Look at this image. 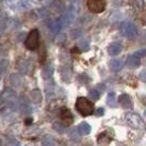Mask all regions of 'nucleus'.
Returning <instances> with one entry per match:
<instances>
[{
    "label": "nucleus",
    "instance_id": "obj_18",
    "mask_svg": "<svg viewBox=\"0 0 146 146\" xmlns=\"http://www.w3.org/2000/svg\"><path fill=\"white\" fill-rule=\"evenodd\" d=\"M53 72H54L53 65L52 64H47V65L44 66L43 72H42V76H43L44 78H50L52 75H53Z\"/></svg>",
    "mask_w": 146,
    "mask_h": 146
},
{
    "label": "nucleus",
    "instance_id": "obj_30",
    "mask_svg": "<svg viewBox=\"0 0 146 146\" xmlns=\"http://www.w3.org/2000/svg\"><path fill=\"white\" fill-rule=\"evenodd\" d=\"M139 78L142 81L146 82V69H143V70H142V72L139 74Z\"/></svg>",
    "mask_w": 146,
    "mask_h": 146
},
{
    "label": "nucleus",
    "instance_id": "obj_23",
    "mask_svg": "<svg viewBox=\"0 0 146 146\" xmlns=\"http://www.w3.org/2000/svg\"><path fill=\"white\" fill-rule=\"evenodd\" d=\"M107 103L109 104L110 107H115V103H117V100H115V94L114 92H110L108 97H107Z\"/></svg>",
    "mask_w": 146,
    "mask_h": 146
},
{
    "label": "nucleus",
    "instance_id": "obj_16",
    "mask_svg": "<svg viewBox=\"0 0 146 146\" xmlns=\"http://www.w3.org/2000/svg\"><path fill=\"white\" fill-rule=\"evenodd\" d=\"M10 84L13 86V87H21L22 86V78L20 75H17V74H12L11 76H10Z\"/></svg>",
    "mask_w": 146,
    "mask_h": 146
},
{
    "label": "nucleus",
    "instance_id": "obj_29",
    "mask_svg": "<svg viewBox=\"0 0 146 146\" xmlns=\"http://www.w3.org/2000/svg\"><path fill=\"white\" fill-rule=\"evenodd\" d=\"M135 57H137V58H142V57H145L146 56V50L145 48H143V50H139V51H136L134 54H133Z\"/></svg>",
    "mask_w": 146,
    "mask_h": 146
},
{
    "label": "nucleus",
    "instance_id": "obj_10",
    "mask_svg": "<svg viewBox=\"0 0 146 146\" xmlns=\"http://www.w3.org/2000/svg\"><path fill=\"white\" fill-rule=\"evenodd\" d=\"M122 44L119 43V42H114L112 43L111 45H109L108 47V53H109L111 56H117L119 55L121 52H122Z\"/></svg>",
    "mask_w": 146,
    "mask_h": 146
},
{
    "label": "nucleus",
    "instance_id": "obj_33",
    "mask_svg": "<svg viewBox=\"0 0 146 146\" xmlns=\"http://www.w3.org/2000/svg\"><path fill=\"white\" fill-rule=\"evenodd\" d=\"M142 41L146 44V30L143 32V34H142Z\"/></svg>",
    "mask_w": 146,
    "mask_h": 146
},
{
    "label": "nucleus",
    "instance_id": "obj_27",
    "mask_svg": "<svg viewBox=\"0 0 146 146\" xmlns=\"http://www.w3.org/2000/svg\"><path fill=\"white\" fill-rule=\"evenodd\" d=\"M89 97H90V99H92V100H99V98H100V92L97 90V89H91L90 91H89Z\"/></svg>",
    "mask_w": 146,
    "mask_h": 146
},
{
    "label": "nucleus",
    "instance_id": "obj_6",
    "mask_svg": "<svg viewBox=\"0 0 146 146\" xmlns=\"http://www.w3.org/2000/svg\"><path fill=\"white\" fill-rule=\"evenodd\" d=\"M60 121H62V124L68 126L74 122V117L70 112V110L67 109V108H63L60 110Z\"/></svg>",
    "mask_w": 146,
    "mask_h": 146
},
{
    "label": "nucleus",
    "instance_id": "obj_19",
    "mask_svg": "<svg viewBox=\"0 0 146 146\" xmlns=\"http://www.w3.org/2000/svg\"><path fill=\"white\" fill-rule=\"evenodd\" d=\"M82 35H84V30L80 28H77V29H74L70 31V37L73 40H78Z\"/></svg>",
    "mask_w": 146,
    "mask_h": 146
},
{
    "label": "nucleus",
    "instance_id": "obj_25",
    "mask_svg": "<svg viewBox=\"0 0 146 146\" xmlns=\"http://www.w3.org/2000/svg\"><path fill=\"white\" fill-rule=\"evenodd\" d=\"M53 129L57 132V133H60V134L65 133V125H63L60 122H55L53 124Z\"/></svg>",
    "mask_w": 146,
    "mask_h": 146
},
{
    "label": "nucleus",
    "instance_id": "obj_26",
    "mask_svg": "<svg viewBox=\"0 0 146 146\" xmlns=\"http://www.w3.org/2000/svg\"><path fill=\"white\" fill-rule=\"evenodd\" d=\"M8 66H9V60H7V59H1L0 60V75H2L7 70Z\"/></svg>",
    "mask_w": 146,
    "mask_h": 146
},
{
    "label": "nucleus",
    "instance_id": "obj_28",
    "mask_svg": "<svg viewBox=\"0 0 146 146\" xmlns=\"http://www.w3.org/2000/svg\"><path fill=\"white\" fill-rule=\"evenodd\" d=\"M18 7H19L20 10H28L30 8V3L27 0H20L18 2Z\"/></svg>",
    "mask_w": 146,
    "mask_h": 146
},
{
    "label": "nucleus",
    "instance_id": "obj_4",
    "mask_svg": "<svg viewBox=\"0 0 146 146\" xmlns=\"http://www.w3.org/2000/svg\"><path fill=\"white\" fill-rule=\"evenodd\" d=\"M121 32L129 40H134L139 35V31H137L136 25L134 23H132V22H124V23H122Z\"/></svg>",
    "mask_w": 146,
    "mask_h": 146
},
{
    "label": "nucleus",
    "instance_id": "obj_12",
    "mask_svg": "<svg viewBox=\"0 0 146 146\" xmlns=\"http://www.w3.org/2000/svg\"><path fill=\"white\" fill-rule=\"evenodd\" d=\"M52 8H53V10H54L55 12H57V13H63L66 10V6L63 0H54V1L52 2Z\"/></svg>",
    "mask_w": 146,
    "mask_h": 146
},
{
    "label": "nucleus",
    "instance_id": "obj_9",
    "mask_svg": "<svg viewBox=\"0 0 146 146\" xmlns=\"http://www.w3.org/2000/svg\"><path fill=\"white\" fill-rule=\"evenodd\" d=\"M19 104H20V108H21L22 112H24V113H31L32 110H31V107H30V101L24 95L20 96V98H19Z\"/></svg>",
    "mask_w": 146,
    "mask_h": 146
},
{
    "label": "nucleus",
    "instance_id": "obj_17",
    "mask_svg": "<svg viewBox=\"0 0 146 146\" xmlns=\"http://www.w3.org/2000/svg\"><path fill=\"white\" fill-rule=\"evenodd\" d=\"M126 63H127V65L130 66V67H132V68H135V67H139V64H141V60H139V58L135 57L134 55H131V56H129V57H127Z\"/></svg>",
    "mask_w": 146,
    "mask_h": 146
},
{
    "label": "nucleus",
    "instance_id": "obj_8",
    "mask_svg": "<svg viewBox=\"0 0 146 146\" xmlns=\"http://www.w3.org/2000/svg\"><path fill=\"white\" fill-rule=\"evenodd\" d=\"M17 67L23 74H30V72L32 70V65H31V63H30L29 60H27V59L19 60L18 64H17Z\"/></svg>",
    "mask_w": 146,
    "mask_h": 146
},
{
    "label": "nucleus",
    "instance_id": "obj_34",
    "mask_svg": "<svg viewBox=\"0 0 146 146\" xmlns=\"http://www.w3.org/2000/svg\"><path fill=\"white\" fill-rule=\"evenodd\" d=\"M3 31H5V25H2V24H0V35H2V33H3Z\"/></svg>",
    "mask_w": 146,
    "mask_h": 146
},
{
    "label": "nucleus",
    "instance_id": "obj_35",
    "mask_svg": "<svg viewBox=\"0 0 146 146\" xmlns=\"http://www.w3.org/2000/svg\"><path fill=\"white\" fill-rule=\"evenodd\" d=\"M31 122H32V119H27V120L24 121V123H25L27 125H30L31 124Z\"/></svg>",
    "mask_w": 146,
    "mask_h": 146
},
{
    "label": "nucleus",
    "instance_id": "obj_7",
    "mask_svg": "<svg viewBox=\"0 0 146 146\" xmlns=\"http://www.w3.org/2000/svg\"><path fill=\"white\" fill-rule=\"evenodd\" d=\"M46 24H47L48 30L51 31L52 33H55V34H57L59 32V30H60V28H62V22L58 21L57 19H54V18L48 19Z\"/></svg>",
    "mask_w": 146,
    "mask_h": 146
},
{
    "label": "nucleus",
    "instance_id": "obj_2",
    "mask_svg": "<svg viewBox=\"0 0 146 146\" xmlns=\"http://www.w3.org/2000/svg\"><path fill=\"white\" fill-rule=\"evenodd\" d=\"M125 120H126L127 124L130 125L131 127H133V129L142 130V129L145 127V123H144L143 119L139 117L137 113H134V112H129V113H126Z\"/></svg>",
    "mask_w": 146,
    "mask_h": 146
},
{
    "label": "nucleus",
    "instance_id": "obj_11",
    "mask_svg": "<svg viewBox=\"0 0 146 146\" xmlns=\"http://www.w3.org/2000/svg\"><path fill=\"white\" fill-rule=\"evenodd\" d=\"M119 102L121 104L122 108L124 109H129L132 107V100H131V97L126 94H123L119 97Z\"/></svg>",
    "mask_w": 146,
    "mask_h": 146
},
{
    "label": "nucleus",
    "instance_id": "obj_21",
    "mask_svg": "<svg viewBox=\"0 0 146 146\" xmlns=\"http://www.w3.org/2000/svg\"><path fill=\"white\" fill-rule=\"evenodd\" d=\"M130 6L135 10H141L144 6V0H130Z\"/></svg>",
    "mask_w": 146,
    "mask_h": 146
},
{
    "label": "nucleus",
    "instance_id": "obj_24",
    "mask_svg": "<svg viewBox=\"0 0 146 146\" xmlns=\"http://www.w3.org/2000/svg\"><path fill=\"white\" fill-rule=\"evenodd\" d=\"M111 139H110L109 136H108V134L107 133H101L99 136H98V143L99 144H107V143H109Z\"/></svg>",
    "mask_w": 146,
    "mask_h": 146
},
{
    "label": "nucleus",
    "instance_id": "obj_5",
    "mask_svg": "<svg viewBox=\"0 0 146 146\" xmlns=\"http://www.w3.org/2000/svg\"><path fill=\"white\" fill-rule=\"evenodd\" d=\"M106 0H87V8L92 13H101L106 9Z\"/></svg>",
    "mask_w": 146,
    "mask_h": 146
},
{
    "label": "nucleus",
    "instance_id": "obj_3",
    "mask_svg": "<svg viewBox=\"0 0 146 146\" xmlns=\"http://www.w3.org/2000/svg\"><path fill=\"white\" fill-rule=\"evenodd\" d=\"M24 45L30 51H34L38 47V45H40V33L36 29L32 30L30 32L27 40L24 41Z\"/></svg>",
    "mask_w": 146,
    "mask_h": 146
},
{
    "label": "nucleus",
    "instance_id": "obj_20",
    "mask_svg": "<svg viewBox=\"0 0 146 146\" xmlns=\"http://www.w3.org/2000/svg\"><path fill=\"white\" fill-rule=\"evenodd\" d=\"M89 45H90V40L89 38H84L78 43V47H79L80 51L86 52L89 50Z\"/></svg>",
    "mask_w": 146,
    "mask_h": 146
},
{
    "label": "nucleus",
    "instance_id": "obj_15",
    "mask_svg": "<svg viewBox=\"0 0 146 146\" xmlns=\"http://www.w3.org/2000/svg\"><path fill=\"white\" fill-rule=\"evenodd\" d=\"M30 97H31V101L33 103L38 104V103H41V101H42V94H41V91L38 89L32 90L30 92Z\"/></svg>",
    "mask_w": 146,
    "mask_h": 146
},
{
    "label": "nucleus",
    "instance_id": "obj_22",
    "mask_svg": "<svg viewBox=\"0 0 146 146\" xmlns=\"http://www.w3.org/2000/svg\"><path fill=\"white\" fill-rule=\"evenodd\" d=\"M3 96H5L6 98H8V100L15 99V89H12V88H6V89L3 90Z\"/></svg>",
    "mask_w": 146,
    "mask_h": 146
},
{
    "label": "nucleus",
    "instance_id": "obj_32",
    "mask_svg": "<svg viewBox=\"0 0 146 146\" xmlns=\"http://www.w3.org/2000/svg\"><path fill=\"white\" fill-rule=\"evenodd\" d=\"M8 146H20V142H18V141H12L11 143H9Z\"/></svg>",
    "mask_w": 146,
    "mask_h": 146
},
{
    "label": "nucleus",
    "instance_id": "obj_36",
    "mask_svg": "<svg viewBox=\"0 0 146 146\" xmlns=\"http://www.w3.org/2000/svg\"><path fill=\"white\" fill-rule=\"evenodd\" d=\"M144 115L146 117V109H145V111H144Z\"/></svg>",
    "mask_w": 146,
    "mask_h": 146
},
{
    "label": "nucleus",
    "instance_id": "obj_31",
    "mask_svg": "<svg viewBox=\"0 0 146 146\" xmlns=\"http://www.w3.org/2000/svg\"><path fill=\"white\" fill-rule=\"evenodd\" d=\"M97 117H102L104 114V109L103 108H99V109L96 110V113H95Z\"/></svg>",
    "mask_w": 146,
    "mask_h": 146
},
{
    "label": "nucleus",
    "instance_id": "obj_14",
    "mask_svg": "<svg viewBox=\"0 0 146 146\" xmlns=\"http://www.w3.org/2000/svg\"><path fill=\"white\" fill-rule=\"evenodd\" d=\"M77 131H78V133L80 135H88L91 132V126L87 122H82V123H80V124L78 125Z\"/></svg>",
    "mask_w": 146,
    "mask_h": 146
},
{
    "label": "nucleus",
    "instance_id": "obj_1",
    "mask_svg": "<svg viewBox=\"0 0 146 146\" xmlns=\"http://www.w3.org/2000/svg\"><path fill=\"white\" fill-rule=\"evenodd\" d=\"M76 110L80 113L81 115L88 117V115H90L95 112V107H94V103L91 102L89 99L84 98V97H79L76 100Z\"/></svg>",
    "mask_w": 146,
    "mask_h": 146
},
{
    "label": "nucleus",
    "instance_id": "obj_13",
    "mask_svg": "<svg viewBox=\"0 0 146 146\" xmlns=\"http://www.w3.org/2000/svg\"><path fill=\"white\" fill-rule=\"evenodd\" d=\"M123 66H124V63H123L122 59L115 58V59H112L110 62V67H111V69L113 72H120L123 68Z\"/></svg>",
    "mask_w": 146,
    "mask_h": 146
}]
</instances>
